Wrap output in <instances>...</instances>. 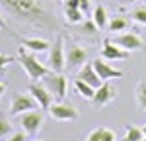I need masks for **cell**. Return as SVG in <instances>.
Segmentation results:
<instances>
[{
  "label": "cell",
  "instance_id": "obj_1",
  "mask_svg": "<svg viewBox=\"0 0 146 141\" xmlns=\"http://www.w3.org/2000/svg\"><path fill=\"white\" fill-rule=\"evenodd\" d=\"M0 6L14 20L27 26H37L45 30H55L56 20L55 14L47 8L43 0H0Z\"/></svg>",
  "mask_w": 146,
  "mask_h": 141
},
{
  "label": "cell",
  "instance_id": "obj_2",
  "mask_svg": "<svg viewBox=\"0 0 146 141\" xmlns=\"http://www.w3.org/2000/svg\"><path fill=\"white\" fill-rule=\"evenodd\" d=\"M18 59H20L23 70L27 73V77H29L31 81H41L45 75H49V73H51V69H49V67H45V65H43L39 59L35 57L33 53H27V51H25V47H20Z\"/></svg>",
  "mask_w": 146,
  "mask_h": 141
},
{
  "label": "cell",
  "instance_id": "obj_3",
  "mask_svg": "<svg viewBox=\"0 0 146 141\" xmlns=\"http://www.w3.org/2000/svg\"><path fill=\"white\" fill-rule=\"evenodd\" d=\"M41 82L45 84V88L55 96L56 100H62V98L66 96V79H64L60 73H53V70H51L49 75H45V77L41 79Z\"/></svg>",
  "mask_w": 146,
  "mask_h": 141
},
{
  "label": "cell",
  "instance_id": "obj_4",
  "mask_svg": "<svg viewBox=\"0 0 146 141\" xmlns=\"http://www.w3.org/2000/svg\"><path fill=\"white\" fill-rule=\"evenodd\" d=\"M66 67V55H64V45H62V37L58 35L55 43L49 49V69L53 73H62Z\"/></svg>",
  "mask_w": 146,
  "mask_h": 141
},
{
  "label": "cell",
  "instance_id": "obj_5",
  "mask_svg": "<svg viewBox=\"0 0 146 141\" xmlns=\"http://www.w3.org/2000/svg\"><path fill=\"white\" fill-rule=\"evenodd\" d=\"M20 124L27 135H37V131L43 126V112L37 108L29 110V112H23V114H20Z\"/></svg>",
  "mask_w": 146,
  "mask_h": 141
},
{
  "label": "cell",
  "instance_id": "obj_6",
  "mask_svg": "<svg viewBox=\"0 0 146 141\" xmlns=\"http://www.w3.org/2000/svg\"><path fill=\"white\" fill-rule=\"evenodd\" d=\"M37 100H35L31 94H14L12 98V104H10V114L12 116H20L23 112H29V110H35L37 108Z\"/></svg>",
  "mask_w": 146,
  "mask_h": 141
},
{
  "label": "cell",
  "instance_id": "obj_7",
  "mask_svg": "<svg viewBox=\"0 0 146 141\" xmlns=\"http://www.w3.org/2000/svg\"><path fill=\"white\" fill-rule=\"evenodd\" d=\"M111 41L115 45H119L121 49H127V51H140V49H144L142 39L136 34H133V32H125V34L115 35Z\"/></svg>",
  "mask_w": 146,
  "mask_h": 141
},
{
  "label": "cell",
  "instance_id": "obj_8",
  "mask_svg": "<svg viewBox=\"0 0 146 141\" xmlns=\"http://www.w3.org/2000/svg\"><path fill=\"white\" fill-rule=\"evenodd\" d=\"M49 114L58 120V122H74L78 117V112L72 104H62V102H53L51 108H49Z\"/></svg>",
  "mask_w": 146,
  "mask_h": 141
},
{
  "label": "cell",
  "instance_id": "obj_9",
  "mask_svg": "<svg viewBox=\"0 0 146 141\" xmlns=\"http://www.w3.org/2000/svg\"><path fill=\"white\" fill-rule=\"evenodd\" d=\"M101 57L105 61H125L131 57V51L121 49L119 45H115L111 39H103V47H101Z\"/></svg>",
  "mask_w": 146,
  "mask_h": 141
},
{
  "label": "cell",
  "instance_id": "obj_10",
  "mask_svg": "<svg viewBox=\"0 0 146 141\" xmlns=\"http://www.w3.org/2000/svg\"><path fill=\"white\" fill-rule=\"evenodd\" d=\"M64 55H66V65L70 69L84 67V63L88 61V51L80 45H68L64 47Z\"/></svg>",
  "mask_w": 146,
  "mask_h": 141
},
{
  "label": "cell",
  "instance_id": "obj_11",
  "mask_svg": "<svg viewBox=\"0 0 146 141\" xmlns=\"http://www.w3.org/2000/svg\"><path fill=\"white\" fill-rule=\"evenodd\" d=\"M29 94L37 100V104H39L41 110H49L51 104H53V98H55V96L45 88L43 82H33V84L29 86Z\"/></svg>",
  "mask_w": 146,
  "mask_h": 141
},
{
  "label": "cell",
  "instance_id": "obj_12",
  "mask_svg": "<svg viewBox=\"0 0 146 141\" xmlns=\"http://www.w3.org/2000/svg\"><path fill=\"white\" fill-rule=\"evenodd\" d=\"M115 96H117V88L109 81H103L100 88H96V94H94L92 102H94V106H105V104H109Z\"/></svg>",
  "mask_w": 146,
  "mask_h": 141
},
{
  "label": "cell",
  "instance_id": "obj_13",
  "mask_svg": "<svg viewBox=\"0 0 146 141\" xmlns=\"http://www.w3.org/2000/svg\"><path fill=\"white\" fill-rule=\"evenodd\" d=\"M92 65H94V69L100 75L101 81H111V79H121L123 77V70L111 67L109 63H105V59H96Z\"/></svg>",
  "mask_w": 146,
  "mask_h": 141
},
{
  "label": "cell",
  "instance_id": "obj_14",
  "mask_svg": "<svg viewBox=\"0 0 146 141\" xmlns=\"http://www.w3.org/2000/svg\"><path fill=\"white\" fill-rule=\"evenodd\" d=\"M78 79H82L84 82H88L90 86H94V88H100L101 86V79H100V75L96 73V69H94V65H84L82 69H80L78 73Z\"/></svg>",
  "mask_w": 146,
  "mask_h": 141
},
{
  "label": "cell",
  "instance_id": "obj_15",
  "mask_svg": "<svg viewBox=\"0 0 146 141\" xmlns=\"http://www.w3.org/2000/svg\"><path fill=\"white\" fill-rule=\"evenodd\" d=\"M22 45L33 53H43V51H49L51 49V43L41 39V37H27V39H22Z\"/></svg>",
  "mask_w": 146,
  "mask_h": 141
},
{
  "label": "cell",
  "instance_id": "obj_16",
  "mask_svg": "<svg viewBox=\"0 0 146 141\" xmlns=\"http://www.w3.org/2000/svg\"><path fill=\"white\" fill-rule=\"evenodd\" d=\"M74 88H76V92H78L82 98H86V100H92L94 94H96V88L90 86L88 82H84L82 79H76V81H74Z\"/></svg>",
  "mask_w": 146,
  "mask_h": 141
},
{
  "label": "cell",
  "instance_id": "obj_17",
  "mask_svg": "<svg viewBox=\"0 0 146 141\" xmlns=\"http://www.w3.org/2000/svg\"><path fill=\"white\" fill-rule=\"evenodd\" d=\"M92 20L98 26V30H103L107 26V12H105V8L103 6H96L94 8V14H92Z\"/></svg>",
  "mask_w": 146,
  "mask_h": 141
},
{
  "label": "cell",
  "instance_id": "obj_18",
  "mask_svg": "<svg viewBox=\"0 0 146 141\" xmlns=\"http://www.w3.org/2000/svg\"><path fill=\"white\" fill-rule=\"evenodd\" d=\"M140 139H144L142 129L136 128V126H129V128L125 129V135L121 141H140Z\"/></svg>",
  "mask_w": 146,
  "mask_h": 141
},
{
  "label": "cell",
  "instance_id": "obj_19",
  "mask_svg": "<svg viewBox=\"0 0 146 141\" xmlns=\"http://www.w3.org/2000/svg\"><path fill=\"white\" fill-rule=\"evenodd\" d=\"M136 102L140 110H146V79H142L136 86Z\"/></svg>",
  "mask_w": 146,
  "mask_h": 141
},
{
  "label": "cell",
  "instance_id": "obj_20",
  "mask_svg": "<svg viewBox=\"0 0 146 141\" xmlns=\"http://www.w3.org/2000/svg\"><path fill=\"white\" fill-rule=\"evenodd\" d=\"M64 16H66V20L70 23H80L82 18H84V12L80 10V8H66L64 6Z\"/></svg>",
  "mask_w": 146,
  "mask_h": 141
},
{
  "label": "cell",
  "instance_id": "obj_21",
  "mask_svg": "<svg viewBox=\"0 0 146 141\" xmlns=\"http://www.w3.org/2000/svg\"><path fill=\"white\" fill-rule=\"evenodd\" d=\"M127 28H129V20L127 18H121V16L113 18L111 22H109V32H123Z\"/></svg>",
  "mask_w": 146,
  "mask_h": 141
},
{
  "label": "cell",
  "instance_id": "obj_22",
  "mask_svg": "<svg viewBox=\"0 0 146 141\" xmlns=\"http://www.w3.org/2000/svg\"><path fill=\"white\" fill-rule=\"evenodd\" d=\"M131 18H133L136 23H142V26H146V8H136V10H133Z\"/></svg>",
  "mask_w": 146,
  "mask_h": 141
},
{
  "label": "cell",
  "instance_id": "obj_23",
  "mask_svg": "<svg viewBox=\"0 0 146 141\" xmlns=\"http://www.w3.org/2000/svg\"><path fill=\"white\" fill-rule=\"evenodd\" d=\"M10 131H12L10 120H8V117H4V116H0V137H6Z\"/></svg>",
  "mask_w": 146,
  "mask_h": 141
},
{
  "label": "cell",
  "instance_id": "obj_24",
  "mask_svg": "<svg viewBox=\"0 0 146 141\" xmlns=\"http://www.w3.org/2000/svg\"><path fill=\"white\" fill-rule=\"evenodd\" d=\"M12 61H14V57H10V55H4V53H0V75L4 73V69L10 65Z\"/></svg>",
  "mask_w": 146,
  "mask_h": 141
},
{
  "label": "cell",
  "instance_id": "obj_25",
  "mask_svg": "<svg viewBox=\"0 0 146 141\" xmlns=\"http://www.w3.org/2000/svg\"><path fill=\"white\" fill-rule=\"evenodd\" d=\"M82 32H84V34H88V35H92V34H96V32H98V26L94 23V20H90V22H86L84 26H82Z\"/></svg>",
  "mask_w": 146,
  "mask_h": 141
},
{
  "label": "cell",
  "instance_id": "obj_26",
  "mask_svg": "<svg viewBox=\"0 0 146 141\" xmlns=\"http://www.w3.org/2000/svg\"><path fill=\"white\" fill-rule=\"evenodd\" d=\"M101 137H103V128H96L90 135H88L86 141H101Z\"/></svg>",
  "mask_w": 146,
  "mask_h": 141
},
{
  "label": "cell",
  "instance_id": "obj_27",
  "mask_svg": "<svg viewBox=\"0 0 146 141\" xmlns=\"http://www.w3.org/2000/svg\"><path fill=\"white\" fill-rule=\"evenodd\" d=\"M101 141H117V135H115V131H113V129L103 128V137H101Z\"/></svg>",
  "mask_w": 146,
  "mask_h": 141
},
{
  "label": "cell",
  "instance_id": "obj_28",
  "mask_svg": "<svg viewBox=\"0 0 146 141\" xmlns=\"http://www.w3.org/2000/svg\"><path fill=\"white\" fill-rule=\"evenodd\" d=\"M78 8L86 14V12L90 10V0H78Z\"/></svg>",
  "mask_w": 146,
  "mask_h": 141
},
{
  "label": "cell",
  "instance_id": "obj_29",
  "mask_svg": "<svg viewBox=\"0 0 146 141\" xmlns=\"http://www.w3.org/2000/svg\"><path fill=\"white\" fill-rule=\"evenodd\" d=\"M25 135H27V133H22V131H18V133H14V135H12L8 141H25Z\"/></svg>",
  "mask_w": 146,
  "mask_h": 141
},
{
  "label": "cell",
  "instance_id": "obj_30",
  "mask_svg": "<svg viewBox=\"0 0 146 141\" xmlns=\"http://www.w3.org/2000/svg\"><path fill=\"white\" fill-rule=\"evenodd\" d=\"M0 30H4V32H8V26L4 22V18H2V14H0Z\"/></svg>",
  "mask_w": 146,
  "mask_h": 141
},
{
  "label": "cell",
  "instance_id": "obj_31",
  "mask_svg": "<svg viewBox=\"0 0 146 141\" xmlns=\"http://www.w3.org/2000/svg\"><path fill=\"white\" fill-rule=\"evenodd\" d=\"M6 92V86H4V84H2V82H0V96H2V94Z\"/></svg>",
  "mask_w": 146,
  "mask_h": 141
},
{
  "label": "cell",
  "instance_id": "obj_32",
  "mask_svg": "<svg viewBox=\"0 0 146 141\" xmlns=\"http://www.w3.org/2000/svg\"><path fill=\"white\" fill-rule=\"evenodd\" d=\"M133 2H136V0H123V4H133Z\"/></svg>",
  "mask_w": 146,
  "mask_h": 141
},
{
  "label": "cell",
  "instance_id": "obj_33",
  "mask_svg": "<svg viewBox=\"0 0 146 141\" xmlns=\"http://www.w3.org/2000/svg\"><path fill=\"white\" fill-rule=\"evenodd\" d=\"M142 133H144V137H146V126H144V128H142Z\"/></svg>",
  "mask_w": 146,
  "mask_h": 141
},
{
  "label": "cell",
  "instance_id": "obj_34",
  "mask_svg": "<svg viewBox=\"0 0 146 141\" xmlns=\"http://www.w3.org/2000/svg\"><path fill=\"white\" fill-rule=\"evenodd\" d=\"M35 141H43V139H35Z\"/></svg>",
  "mask_w": 146,
  "mask_h": 141
},
{
  "label": "cell",
  "instance_id": "obj_35",
  "mask_svg": "<svg viewBox=\"0 0 146 141\" xmlns=\"http://www.w3.org/2000/svg\"><path fill=\"white\" fill-rule=\"evenodd\" d=\"M140 141H146V137H144V139H140Z\"/></svg>",
  "mask_w": 146,
  "mask_h": 141
}]
</instances>
